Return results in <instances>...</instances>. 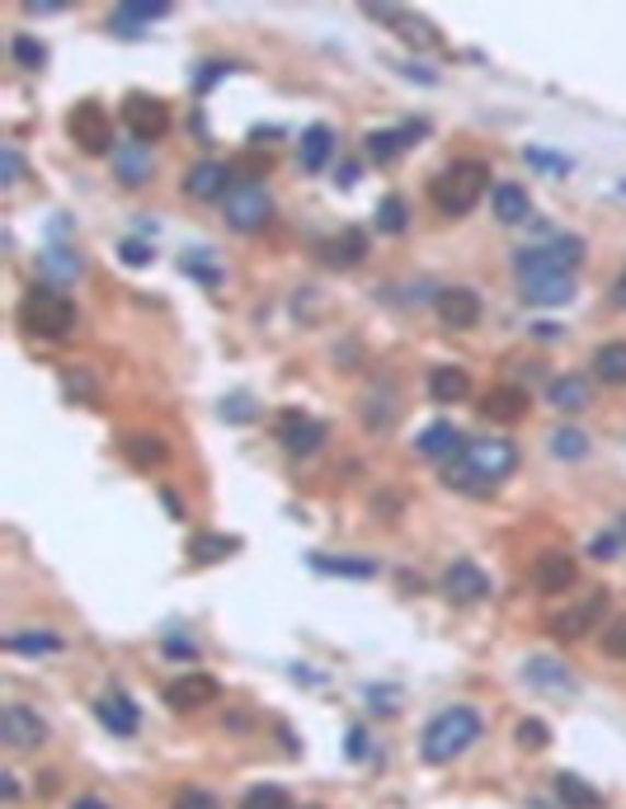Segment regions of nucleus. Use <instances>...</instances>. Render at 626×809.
<instances>
[{"instance_id":"30","label":"nucleus","mask_w":626,"mask_h":809,"mask_svg":"<svg viewBox=\"0 0 626 809\" xmlns=\"http://www.w3.org/2000/svg\"><path fill=\"white\" fill-rule=\"evenodd\" d=\"M593 372H599L607 386H626V339L603 344L599 354H593Z\"/></svg>"},{"instance_id":"52","label":"nucleus","mask_w":626,"mask_h":809,"mask_svg":"<svg viewBox=\"0 0 626 809\" xmlns=\"http://www.w3.org/2000/svg\"><path fill=\"white\" fill-rule=\"evenodd\" d=\"M363 729H349V758H363Z\"/></svg>"},{"instance_id":"57","label":"nucleus","mask_w":626,"mask_h":809,"mask_svg":"<svg viewBox=\"0 0 626 809\" xmlns=\"http://www.w3.org/2000/svg\"><path fill=\"white\" fill-rule=\"evenodd\" d=\"M165 509H170V518H184V509H179V499H175V495H170V489H165Z\"/></svg>"},{"instance_id":"8","label":"nucleus","mask_w":626,"mask_h":809,"mask_svg":"<svg viewBox=\"0 0 626 809\" xmlns=\"http://www.w3.org/2000/svg\"><path fill=\"white\" fill-rule=\"evenodd\" d=\"M222 208H227V227H236V231H259V227H269V217H274V198L264 194L259 184H236L231 194L222 198Z\"/></svg>"},{"instance_id":"19","label":"nucleus","mask_w":626,"mask_h":809,"mask_svg":"<svg viewBox=\"0 0 626 809\" xmlns=\"http://www.w3.org/2000/svg\"><path fill=\"white\" fill-rule=\"evenodd\" d=\"M528 391H519V386H495V391H485V401H480V419H490V424H519L523 415H528Z\"/></svg>"},{"instance_id":"10","label":"nucleus","mask_w":626,"mask_h":809,"mask_svg":"<svg viewBox=\"0 0 626 809\" xmlns=\"http://www.w3.org/2000/svg\"><path fill=\"white\" fill-rule=\"evenodd\" d=\"M523 678H528V687H537V692H546V696H560V702L579 692V678H575L560 659H552V655H532V659L523 663Z\"/></svg>"},{"instance_id":"15","label":"nucleus","mask_w":626,"mask_h":809,"mask_svg":"<svg viewBox=\"0 0 626 809\" xmlns=\"http://www.w3.org/2000/svg\"><path fill=\"white\" fill-rule=\"evenodd\" d=\"M443 593L452 602H480V598H490V575L472 560H452L443 575Z\"/></svg>"},{"instance_id":"16","label":"nucleus","mask_w":626,"mask_h":809,"mask_svg":"<svg viewBox=\"0 0 626 809\" xmlns=\"http://www.w3.org/2000/svg\"><path fill=\"white\" fill-rule=\"evenodd\" d=\"M321 438H325V424L297 415V409H288V415L278 419V442H283L292 456H311L321 448Z\"/></svg>"},{"instance_id":"2","label":"nucleus","mask_w":626,"mask_h":809,"mask_svg":"<svg viewBox=\"0 0 626 809\" xmlns=\"http://www.w3.org/2000/svg\"><path fill=\"white\" fill-rule=\"evenodd\" d=\"M485 188H490V165H485V161H452L448 170L433 174L429 198H433L438 212L466 217L485 198Z\"/></svg>"},{"instance_id":"51","label":"nucleus","mask_w":626,"mask_h":809,"mask_svg":"<svg viewBox=\"0 0 626 809\" xmlns=\"http://www.w3.org/2000/svg\"><path fill=\"white\" fill-rule=\"evenodd\" d=\"M227 71H231V61H212V67H202V71H198V90H208L212 81H222Z\"/></svg>"},{"instance_id":"36","label":"nucleus","mask_w":626,"mask_h":809,"mask_svg":"<svg viewBox=\"0 0 626 809\" xmlns=\"http://www.w3.org/2000/svg\"><path fill=\"white\" fill-rule=\"evenodd\" d=\"M10 53H14V61H20V67H28V71L48 67V47H43L34 34H20V38L10 43Z\"/></svg>"},{"instance_id":"6","label":"nucleus","mask_w":626,"mask_h":809,"mask_svg":"<svg viewBox=\"0 0 626 809\" xmlns=\"http://www.w3.org/2000/svg\"><path fill=\"white\" fill-rule=\"evenodd\" d=\"M462 462L472 466L480 481H490L499 489V481L513 475V466H519V448H513L509 438H472L462 448Z\"/></svg>"},{"instance_id":"47","label":"nucleus","mask_w":626,"mask_h":809,"mask_svg":"<svg viewBox=\"0 0 626 809\" xmlns=\"http://www.w3.org/2000/svg\"><path fill=\"white\" fill-rule=\"evenodd\" d=\"M589 555H593V560H617V555H622V536L617 532H599L589 542Z\"/></svg>"},{"instance_id":"60","label":"nucleus","mask_w":626,"mask_h":809,"mask_svg":"<svg viewBox=\"0 0 626 809\" xmlns=\"http://www.w3.org/2000/svg\"><path fill=\"white\" fill-rule=\"evenodd\" d=\"M622 188H626V184H622Z\"/></svg>"},{"instance_id":"34","label":"nucleus","mask_w":626,"mask_h":809,"mask_svg":"<svg viewBox=\"0 0 626 809\" xmlns=\"http://www.w3.org/2000/svg\"><path fill=\"white\" fill-rule=\"evenodd\" d=\"M236 809H292L283 786H250Z\"/></svg>"},{"instance_id":"21","label":"nucleus","mask_w":626,"mask_h":809,"mask_svg":"<svg viewBox=\"0 0 626 809\" xmlns=\"http://www.w3.org/2000/svg\"><path fill=\"white\" fill-rule=\"evenodd\" d=\"M114 174H118V184H128V188L147 184L151 180V147L147 141H123V147L114 151Z\"/></svg>"},{"instance_id":"53","label":"nucleus","mask_w":626,"mask_h":809,"mask_svg":"<svg viewBox=\"0 0 626 809\" xmlns=\"http://www.w3.org/2000/svg\"><path fill=\"white\" fill-rule=\"evenodd\" d=\"M71 809H114V805H104L100 796H81V800H76Z\"/></svg>"},{"instance_id":"28","label":"nucleus","mask_w":626,"mask_h":809,"mask_svg":"<svg viewBox=\"0 0 626 809\" xmlns=\"http://www.w3.org/2000/svg\"><path fill=\"white\" fill-rule=\"evenodd\" d=\"M123 456H128L137 471H151V466L165 462V442L155 434H128V438H123Z\"/></svg>"},{"instance_id":"26","label":"nucleus","mask_w":626,"mask_h":809,"mask_svg":"<svg viewBox=\"0 0 626 809\" xmlns=\"http://www.w3.org/2000/svg\"><path fill=\"white\" fill-rule=\"evenodd\" d=\"M556 796H560V805H566V809H603V790H593L584 776H575V772L556 776Z\"/></svg>"},{"instance_id":"24","label":"nucleus","mask_w":626,"mask_h":809,"mask_svg":"<svg viewBox=\"0 0 626 809\" xmlns=\"http://www.w3.org/2000/svg\"><path fill=\"white\" fill-rule=\"evenodd\" d=\"M429 395L438 405H457V401H466V395H472V377H466L462 368H433L429 372Z\"/></svg>"},{"instance_id":"44","label":"nucleus","mask_w":626,"mask_h":809,"mask_svg":"<svg viewBox=\"0 0 626 809\" xmlns=\"http://www.w3.org/2000/svg\"><path fill=\"white\" fill-rule=\"evenodd\" d=\"M118 259L128 264V268H147V264L155 259V250H151L147 241H137V235H128V241L118 245Z\"/></svg>"},{"instance_id":"54","label":"nucleus","mask_w":626,"mask_h":809,"mask_svg":"<svg viewBox=\"0 0 626 809\" xmlns=\"http://www.w3.org/2000/svg\"><path fill=\"white\" fill-rule=\"evenodd\" d=\"M613 301H617V307H626V268H622L617 282H613Z\"/></svg>"},{"instance_id":"23","label":"nucleus","mask_w":626,"mask_h":809,"mask_svg":"<svg viewBox=\"0 0 626 809\" xmlns=\"http://www.w3.org/2000/svg\"><path fill=\"white\" fill-rule=\"evenodd\" d=\"M546 401H552L560 415H579V409H589V401H593V386L584 382V377H575V372H566V377H556L552 386H546Z\"/></svg>"},{"instance_id":"39","label":"nucleus","mask_w":626,"mask_h":809,"mask_svg":"<svg viewBox=\"0 0 626 809\" xmlns=\"http://www.w3.org/2000/svg\"><path fill=\"white\" fill-rule=\"evenodd\" d=\"M5 649H14V655H57L61 640L48 636V631H38V636H10Z\"/></svg>"},{"instance_id":"49","label":"nucleus","mask_w":626,"mask_h":809,"mask_svg":"<svg viewBox=\"0 0 626 809\" xmlns=\"http://www.w3.org/2000/svg\"><path fill=\"white\" fill-rule=\"evenodd\" d=\"M0 165H5V174H0L5 184H20V180H24V161H20V151H14V141H5V147H0Z\"/></svg>"},{"instance_id":"31","label":"nucleus","mask_w":626,"mask_h":809,"mask_svg":"<svg viewBox=\"0 0 626 809\" xmlns=\"http://www.w3.org/2000/svg\"><path fill=\"white\" fill-rule=\"evenodd\" d=\"M170 14V5L165 0H128V5H118L114 10V28H132V24H151V20H165Z\"/></svg>"},{"instance_id":"41","label":"nucleus","mask_w":626,"mask_h":809,"mask_svg":"<svg viewBox=\"0 0 626 809\" xmlns=\"http://www.w3.org/2000/svg\"><path fill=\"white\" fill-rule=\"evenodd\" d=\"M184 274H194L198 282H208V288H217V282H222V268L208 259V250H189V255H184Z\"/></svg>"},{"instance_id":"11","label":"nucleus","mask_w":626,"mask_h":809,"mask_svg":"<svg viewBox=\"0 0 626 809\" xmlns=\"http://www.w3.org/2000/svg\"><path fill=\"white\" fill-rule=\"evenodd\" d=\"M603 612H607V593H589L584 602H575L570 612L552 616V636H556V640H579V636H589L593 626H603Z\"/></svg>"},{"instance_id":"13","label":"nucleus","mask_w":626,"mask_h":809,"mask_svg":"<svg viewBox=\"0 0 626 809\" xmlns=\"http://www.w3.org/2000/svg\"><path fill=\"white\" fill-rule=\"evenodd\" d=\"M433 311L448 330H472L480 321V297L472 288H443L433 292Z\"/></svg>"},{"instance_id":"37","label":"nucleus","mask_w":626,"mask_h":809,"mask_svg":"<svg viewBox=\"0 0 626 809\" xmlns=\"http://www.w3.org/2000/svg\"><path fill=\"white\" fill-rule=\"evenodd\" d=\"M43 268L57 274V278H76V274H81V255L67 250V245H53V250H43Z\"/></svg>"},{"instance_id":"48","label":"nucleus","mask_w":626,"mask_h":809,"mask_svg":"<svg viewBox=\"0 0 626 809\" xmlns=\"http://www.w3.org/2000/svg\"><path fill=\"white\" fill-rule=\"evenodd\" d=\"M170 809H222V805H217V796H208V790H198V786H194V790H179L175 805H170Z\"/></svg>"},{"instance_id":"27","label":"nucleus","mask_w":626,"mask_h":809,"mask_svg":"<svg viewBox=\"0 0 626 809\" xmlns=\"http://www.w3.org/2000/svg\"><path fill=\"white\" fill-rule=\"evenodd\" d=\"M528 212H532L528 188H519V184H499L495 188V217L505 221V227H519V221H528Z\"/></svg>"},{"instance_id":"40","label":"nucleus","mask_w":626,"mask_h":809,"mask_svg":"<svg viewBox=\"0 0 626 809\" xmlns=\"http://www.w3.org/2000/svg\"><path fill=\"white\" fill-rule=\"evenodd\" d=\"M513 739H519V749H528V753H542L546 743H552V729H546L537 716H532V720H519V729H513Z\"/></svg>"},{"instance_id":"59","label":"nucleus","mask_w":626,"mask_h":809,"mask_svg":"<svg viewBox=\"0 0 626 809\" xmlns=\"http://www.w3.org/2000/svg\"><path fill=\"white\" fill-rule=\"evenodd\" d=\"M617 536H622V546H626V513L617 518Z\"/></svg>"},{"instance_id":"12","label":"nucleus","mask_w":626,"mask_h":809,"mask_svg":"<svg viewBox=\"0 0 626 809\" xmlns=\"http://www.w3.org/2000/svg\"><path fill=\"white\" fill-rule=\"evenodd\" d=\"M217 696H222V682H217L212 673H184L165 687L170 710H202V706H212Z\"/></svg>"},{"instance_id":"35","label":"nucleus","mask_w":626,"mask_h":809,"mask_svg":"<svg viewBox=\"0 0 626 809\" xmlns=\"http://www.w3.org/2000/svg\"><path fill=\"white\" fill-rule=\"evenodd\" d=\"M552 452L560 462H579V456H589V438L579 434V428H556L552 434Z\"/></svg>"},{"instance_id":"4","label":"nucleus","mask_w":626,"mask_h":809,"mask_svg":"<svg viewBox=\"0 0 626 809\" xmlns=\"http://www.w3.org/2000/svg\"><path fill=\"white\" fill-rule=\"evenodd\" d=\"M575 264H584V241L579 235H556L546 245H523L513 255L519 278H537V274H570Z\"/></svg>"},{"instance_id":"43","label":"nucleus","mask_w":626,"mask_h":809,"mask_svg":"<svg viewBox=\"0 0 626 809\" xmlns=\"http://www.w3.org/2000/svg\"><path fill=\"white\" fill-rule=\"evenodd\" d=\"M378 231H386V235H401L405 231V203L391 194V198H382V208H378Z\"/></svg>"},{"instance_id":"56","label":"nucleus","mask_w":626,"mask_h":809,"mask_svg":"<svg viewBox=\"0 0 626 809\" xmlns=\"http://www.w3.org/2000/svg\"><path fill=\"white\" fill-rule=\"evenodd\" d=\"M353 174H358V170H353V165H344V170H339V174H335V184H339V188H349V184H353Z\"/></svg>"},{"instance_id":"38","label":"nucleus","mask_w":626,"mask_h":809,"mask_svg":"<svg viewBox=\"0 0 626 809\" xmlns=\"http://www.w3.org/2000/svg\"><path fill=\"white\" fill-rule=\"evenodd\" d=\"M391 28H396L401 38H410L415 47H433V43H438L433 28H429L425 20H415V14H405V10H396V24H391Z\"/></svg>"},{"instance_id":"22","label":"nucleus","mask_w":626,"mask_h":809,"mask_svg":"<svg viewBox=\"0 0 626 809\" xmlns=\"http://www.w3.org/2000/svg\"><path fill=\"white\" fill-rule=\"evenodd\" d=\"M363 255H368V235L358 227H344L339 235H331V241H321V259L331 268H353Z\"/></svg>"},{"instance_id":"33","label":"nucleus","mask_w":626,"mask_h":809,"mask_svg":"<svg viewBox=\"0 0 626 809\" xmlns=\"http://www.w3.org/2000/svg\"><path fill=\"white\" fill-rule=\"evenodd\" d=\"M311 565H316L321 575H344V579H372V575H378V565H372V560H344V555H339V560H335V555H316Z\"/></svg>"},{"instance_id":"3","label":"nucleus","mask_w":626,"mask_h":809,"mask_svg":"<svg viewBox=\"0 0 626 809\" xmlns=\"http://www.w3.org/2000/svg\"><path fill=\"white\" fill-rule=\"evenodd\" d=\"M20 325L28 335L61 339V335H71V325H76V301L57 288H28L20 301Z\"/></svg>"},{"instance_id":"7","label":"nucleus","mask_w":626,"mask_h":809,"mask_svg":"<svg viewBox=\"0 0 626 809\" xmlns=\"http://www.w3.org/2000/svg\"><path fill=\"white\" fill-rule=\"evenodd\" d=\"M123 128L132 132V141H151L155 137H165V128H170V108H165V100H155V94H142V90H132L128 100H123Z\"/></svg>"},{"instance_id":"25","label":"nucleus","mask_w":626,"mask_h":809,"mask_svg":"<svg viewBox=\"0 0 626 809\" xmlns=\"http://www.w3.org/2000/svg\"><path fill=\"white\" fill-rule=\"evenodd\" d=\"M415 448L425 452V456H448V462H452V456H462L466 442H462V434L452 424H429L425 434L415 438Z\"/></svg>"},{"instance_id":"55","label":"nucleus","mask_w":626,"mask_h":809,"mask_svg":"<svg viewBox=\"0 0 626 809\" xmlns=\"http://www.w3.org/2000/svg\"><path fill=\"white\" fill-rule=\"evenodd\" d=\"M0 796H5L10 805H14V800H20V786H14V776H5V782H0Z\"/></svg>"},{"instance_id":"17","label":"nucleus","mask_w":626,"mask_h":809,"mask_svg":"<svg viewBox=\"0 0 626 809\" xmlns=\"http://www.w3.org/2000/svg\"><path fill=\"white\" fill-rule=\"evenodd\" d=\"M575 560L566 551H546V555H537V565H532V583H537L542 593H566V589H575Z\"/></svg>"},{"instance_id":"42","label":"nucleus","mask_w":626,"mask_h":809,"mask_svg":"<svg viewBox=\"0 0 626 809\" xmlns=\"http://www.w3.org/2000/svg\"><path fill=\"white\" fill-rule=\"evenodd\" d=\"M401 147H405V132H372L368 137V155H372V161H396Z\"/></svg>"},{"instance_id":"50","label":"nucleus","mask_w":626,"mask_h":809,"mask_svg":"<svg viewBox=\"0 0 626 809\" xmlns=\"http://www.w3.org/2000/svg\"><path fill=\"white\" fill-rule=\"evenodd\" d=\"M250 415H255V405H250L245 395H231V401L222 405V419H231V424H245Z\"/></svg>"},{"instance_id":"32","label":"nucleus","mask_w":626,"mask_h":809,"mask_svg":"<svg viewBox=\"0 0 626 809\" xmlns=\"http://www.w3.org/2000/svg\"><path fill=\"white\" fill-rule=\"evenodd\" d=\"M241 542L236 536H217V532H202V536H194V546H189V560H198V565H212V560H227L231 551H236Z\"/></svg>"},{"instance_id":"14","label":"nucleus","mask_w":626,"mask_h":809,"mask_svg":"<svg viewBox=\"0 0 626 809\" xmlns=\"http://www.w3.org/2000/svg\"><path fill=\"white\" fill-rule=\"evenodd\" d=\"M231 165H222V161H198L189 174H184V194L189 198H198V203H217V198H227L231 194Z\"/></svg>"},{"instance_id":"58","label":"nucleus","mask_w":626,"mask_h":809,"mask_svg":"<svg viewBox=\"0 0 626 809\" xmlns=\"http://www.w3.org/2000/svg\"><path fill=\"white\" fill-rule=\"evenodd\" d=\"M255 141H278V128H255Z\"/></svg>"},{"instance_id":"9","label":"nucleus","mask_w":626,"mask_h":809,"mask_svg":"<svg viewBox=\"0 0 626 809\" xmlns=\"http://www.w3.org/2000/svg\"><path fill=\"white\" fill-rule=\"evenodd\" d=\"M0 739H5L14 753H28V749H43V743H48V725L38 720V710L14 702L0 710Z\"/></svg>"},{"instance_id":"46","label":"nucleus","mask_w":626,"mask_h":809,"mask_svg":"<svg viewBox=\"0 0 626 809\" xmlns=\"http://www.w3.org/2000/svg\"><path fill=\"white\" fill-rule=\"evenodd\" d=\"M603 655L626 659V616H617L613 626H603Z\"/></svg>"},{"instance_id":"5","label":"nucleus","mask_w":626,"mask_h":809,"mask_svg":"<svg viewBox=\"0 0 626 809\" xmlns=\"http://www.w3.org/2000/svg\"><path fill=\"white\" fill-rule=\"evenodd\" d=\"M67 132H71V141L81 147L85 155H108V151H118L114 147V118H108V108L100 104V100H81L67 114Z\"/></svg>"},{"instance_id":"1","label":"nucleus","mask_w":626,"mask_h":809,"mask_svg":"<svg viewBox=\"0 0 626 809\" xmlns=\"http://www.w3.org/2000/svg\"><path fill=\"white\" fill-rule=\"evenodd\" d=\"M480 716L472 706H448V710H438V716L425 725V735H419V758L425 763H433V767H448V763H457V758L472 749V743L480 739Z\"/></svg>"},{"instance_id":"20","label":"nucleus","mask_w":626,"mask_h":809,"mask_svg":"<svg viewBox=\"0 0 626 809\" xmlns=\"http://www.w3.org/2000/svg\"><path fill=\"white\" fill-rule=\"evenodd\" d=\"M95 716H100V725L108 729V735H118V739L137 735V725H142V716H137V706H132L123 692L100 696V702H95Z\"/></svg>"},{"instance_id":"18","label":"nucleus","mask_w":626,"mask_h":809,"mask_svg":"<svg viewBox=\"0 0 626 809\" xmlns=\"http://www.w3.org/2000/svg\"><path fill=\"white\" fill-rule=\"evenodd\" d=\"M519 292L528 307H566L575 297V278L570 274H537V278H523Z\"/></svg>"},{"instance_id":"45","label":"nucleus","mask_w":626,"mask_h":809,"mask_svg":"<svg viewBox=\"0 0 626 809\" xmlns=\"http://www.w3.org/2000/svg\"><path fill=\"white\" fill-rule=\"evenodd\" d=\"M523 155H528V165H537V170H546V174H570V161H566V155H552V151H542V147H528Z\"/></svg>"},{"instance_id":"29","label":"nucleus","mask_w":626,"mask_h":809,"mask_svg":"<svg viewBox=\"0 0 626 809\" xmlns=\"http://www.w3.org/2000/svg\"><path fill=\"white\" fill-rule=\"evenodd\" d=\"M331 151H335V132L325 128V123H316V128H306L302 132V170H325V161H331Z\"/></svg>"}]
</instances>
